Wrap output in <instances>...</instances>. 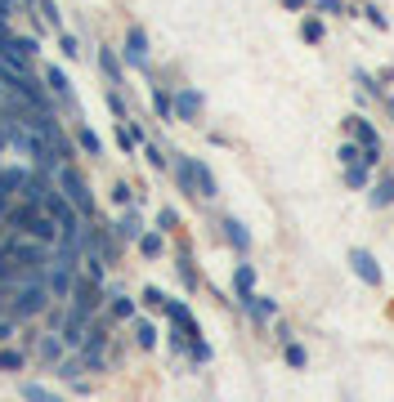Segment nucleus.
Returning a JSON list of instances; mask_svg holds the SVG:
<instances>
[{"label":"nucleus","mask_w":394,"mask_h":402,"mask_svg":"<svg viewBox=\"0 0 394 402\" xmlns=\"http://www.w3.org/2000/svg\"><path fill=\"white\" fill-rule=\"evenodd\" d=\"M50 304H54V295H50V286H45V277H23L18 286H9V318L14 322L41 318Z\"/></svg>","instance_id":"1"},{"label":"nucleus","mask_w":394,"mask_h":402,"mask_svg":"<svg viewBox=\"0 0 394 402\" xmlns=\"http://www.w3.org/2000/svg\"><path fill=\"white\" fill-rule=\"evenodd\" d=\"M54 184H59V193L68 197L72 206L81 210V215H86V219H95V197H90V184L81 179V170L72 166V161H68V166H59V170H54Z\"/></svg>","instance_id":"2"},{"label":"nucleus","mask_w":394,"mask_h":402,"mask_svg":"<svg viewBox=\"0 0 394 402\" xmlns=\"http://www.w3.org/2000/svg\"><path fill=\"white\" fill-rule=\"evenodd\" d=\"M68 304L72 309H81V313H95L103 309V282H90L86 273H77V286H72V295H68Z\"/></svg>","instance_id":"3"},{"label":"nucleus","mask_w":394,"mask_h":402,"mask_svg":"<svg viewBox=\"0 0 394 402\" xmlns=\"http://www.w3.org/2000/svg\"><path fill=\"white\" fill-rule=\"evenodd\" d=\"M36 362H45V367H59L63 362V353H68V344H63V335L59 331H41L36 335Z\"/></svg>","instance_id":"4"},{"label":"nucleus","mask_w":394,"mask_h":402,"mask_svg":"<svg viewBox=\"0 0 394 402\" xmlns=\"http://www.w3.org/2000/svg\"><path fill=\"white\" fill-rule=\"evenodd\" d=\"M121 59L130 67H139V72H148V32L144 27H130L126 32V50H121Z\"/></svg>","instance_id":"5"},{"label":"nucleus","mask_w":394,"mask_h":402,"mask_svg":"<svg viewBox=\"0 0 394 402\" xmlns=\"http://www.w3.org/2000/svg\"><path fill=\"white\" fill-rule=\"evenodd\" d=\"M45 85H50L54 99H63L72 112H81V108H77V90H72V81L63 76V67H45Z\"/></svg>","instance_id":"6"},{"label":"nucleus","mask_w":394,"mask_h":402,"mask_svg":"<svg viewBox=\"0 0 394 402\" xmlns=\"http://www.w3.org/2000/svg\"><path fill=\"white\" fill-rule=\"evenodd\" d=\"M171 99H175V117H180V121H197V117H202V94L189 90V85H180Z\"/></svg>","instance_id":"7"},{"label":"nucleus","mask_w":394,"mask_h":402,"mask_svg":"<svg viewBox=\"0 0 394 402\" xmlns=\"http://www.w3.org/2000/svg\"><path fill=\"white\" fill-rule=\"evenodd\" d=\"M166 318H171L175 322V327H180L184 335H189V340H197V335H202V327H197V318H193V313H189V304H180V300H166Z\"/></svg>","instance_id":"8"},{"label":"nucleus","mask_w":394,"mask_h":402,"mask_svg":"<svg viewBox=\"0 0 394 402\" xmlns=\"http://www.w3.org/2000/svg\"><path fill=\"white\" fill-rule=\"evenodd\" d=\"M350 268H354V273H359L368 286H381V282H386V277H381V268H377V260H372L368 251H350Z\"/></svg>","instance_id":"9"},{"label":"nucleus","mask_w":394,"mask_h":402,"mask_svg":"<svg viewBox=\"0 0 394 402\" xmlns=\"http://www.w3.org/2000/svg\"><path fill=\"white\" fill-rule=\"evenodd\" d=\"M99 72L108 76V85L117 90V85H126V67H121V59L112 50H99Z\"/></svg>","instance_id":"10"},{"label":"nucleus","mask_w":394,"mask_h":402,"mask_svg":"<svg viewBox=\"0 0 394 402\" xmlns=\"http://www.w3.org/2000/svg\"><path fill=\"white\" fill-rule=\"evenodd\" d=\"M139 237H144V219H139V210H126L117 219V242H139Z\"/></svg>","instance_id":"11"},{"label":"nucleus","mask_w":394,"mask_h":402,"mask_svg":"<svg viewBox=\"0 0 394 402\" xmlns=\"http://www.w3.org/2000/svg\"><path fill=\"white\" fill-rule=\"evenodd\" d=\"M242 309H247L256 322H274V318H278V304L265 300V295H247V300H242Z\"/></svg>","instance_id":"12"},{"label":"nucleus","mask_w":394,"mask_h":402,"mask_svg":"<svg viewBox=\"0 0 394 402\" xmlns=\"http://www.w3.org/2000/svg\"><path fill=\"white\" fill-rule=\"evenodd\" d=\"M233 291H238V300L256 295V264H238V268H233Z\"/></svg>","instance_id":"13"},{"label":"nucleus","mask_w":394,"mask_h":402,"mask_svg":"<svg viewBox=\"0 0 394 402\" xmlns=\"http://www.w3.org/2000/svg\"><path fill=\"white\" fill-rule=\"evenodd\" d=\"M345 188H354V193H359V188L368 193V188H372V166H368V161H354V166H345Z\"/></svg>","instance_id":"14"},{"label":"nucleus","mask_w":394,"mask_h":402,"mask_svg":"<svg viewBox=\"0 0 394 402\" xmlns=\"http://www.w3.org/2000/svg\"><path fill=\"white\" fill-rule=\"evenodd\" d=\"M23 402H63V394H54L50 385H41V380H23Z\"/></svg>","instance_id":"15"},{"label":"nucleus","mask_w":394,"mask_h":402,"mask_svg":"<svg viewBox=\"0 0 394 402\" xmlns=\"http://www.w3.org/2000/svg\"><path fill=\"white\" fill-rule=\"evenodd\" d=\"M193 179H197V197L202 201H211L215 193H220V188H215V175L206 170V161H197V157H193Z\"/></svg>","instance_id":"16"},{"label":"nucleus","mask_w":394,"mask_h":402,"mask_svg":"<svg viewBox=\"0 0 394 402\" xmlns=\"http://www.w3.org/2000/svg\"><path fill=\"white\" fill-rule=\"evenodd\" d=\"M175 184H180V193L197 197V179H193V157H175Z\"/></svg>","instance_id":"17"},{"label":"nucleus","mask_w":394,"mask_h":402,"mask_svg":"<svg viewBox=\"0 0 394 402\" xmlns=\"http://www.w3.org/2000/svg\"><path fill=\"white\" fill-rule=\"evenodd\" d=\"M220 228H224V242H229L233 251H251V233H247V228L238 224V219H224Z\"/></svg>","instance_id":"18"},{"label":"nucleus","mask_w":394,"mask_h":402,"mask_svg":"<svg viewBox=\"0 0 394 402\" xmlns=\"http://www.w3.org/2000/svg\"><path fill=\"white\" fill-rule=\"evenodd\" d=\"M108 318L112 322H135L139 313H135V300H130V295H112L108 300Z\"/></svg>","instance_id":"19"},{"label":"nucleus","mask_w":394,"mask_h":402,"mask_svg":"<svg viewBox=\"0 0 394 402\" xmlns=\"http://www.w3.org/2000/svg\"><path fill=\"white\" fill-rule=\"evenodd\" d=\"M157 335H162V331H157L148 318H135V344H139L144 353H153V349H157Z\"/></svg>","instance_id":"20"},{"label":"nucleus","mask_w":394,"mask_h":402,"mask_svg":"<svg viewBox=\"0 0 394 402\" xmlns=\"http://www.w3.org/2000/svg\"><path fill=\"white\" fill-rule=\"evenodd\" d=\"M77 148L86 152V157H103V139L90 126H77Z\"/></svg>","instance_id":"21"},{"label":"nucleus","mask_w":394,"mask_h":402,"mask_svg":"<svg viewBox=\"0 0 394 402\" xmlns=\"http://www.w3.org/2000/svg\"><path fill=\"white\" fill-rule=\"evenodd\" d=\"M372 206H377V210L394 206V179H390V175L381 179V184H372Z\"/></svg>","instance_id":"22"},{"label":"nucleus","mask_w":394,"mask_h":402,"mask_svg":"<svg viewBox=\"0 0 394 402\" xmlns=\"http://www.w3.org/2000/svg\"><path fill=\"white\" fill-rule=\"evenodd\" d=\"M153 108H157V117H162V121H175V99L162 90V85H153Z\"/></svg>","instance_id":"23"},{"label":"nucleus","mask_w":394,"mask_h":402,"mask_svg":"<svg viewBox=\"0 0 394 402\" xmlns=\"http://www.w3.org/2000/svg\"><path fill=\"white\" fill-rule=\"evenodd\" d=\"M166 251V242H162V233H148L144 228V237H139V255H148V260H157V255Z\"/></svg>","instance_id":"24"},{"label":"nucleus","mask_w":394,"mask_h":402,"mask_svg":"<svg viewBox=\"0 0 394 402\" xmlns=\"http://www.w3.org/2000/svg\"><path fill=\"white\" fill-rule=\"evenodd\" d=\"M23 367H27L23 349H0V371H23Z\"/></svg>","instance_id":"25"},{"label":"nucleus","mask_w":394,"mask_h":402,"mask_svg":"<svg viewBox=\"0 0 394 402\" xmlns=\"http://www.w3.org/2000/svg\"><path fill=\"white\" fill-rule=\"evenodd\" d=\"M189 362H193V367H206V362H211V344H206L202 335L189 340Z\"/></svg>","instance_id":"26"},{"label":"nucleus","mask_w":394,"mask_h":402,"mask_svg":"<svg viewBox=\"0 0 394 402\" xmlns=\"http://www.w3.org/2000/svg\"><path fill=\"white\" fill-rule=\"evenodd\" d=\"M283 353H287V362H292V367H296V371H305V367H309V353H305V344H296V340H287V349H283Z\"/></svg>","instance_id":"27"},{"label":"nucleus","mask_w":394,"mask_h":402,"mask_svg":"<svg viewBox=\"0 0 394 402\" xmlns=\"http://www.w3.org/2000/svg\"><path fill=\"white\" fill-rule=\"evenodd\" d=\"M175 268H180V282L189 286V291H197V268H193V260H189V251L180 255V264H175Z\"/></svg>","instance_id":"28"},{"label":"nucleus","mask_w":394,"mask_h":402,"mask_svg":"<svg viewBox=\"0 0 394 402\" xmlns=\"http://www.w3.org/2000/svg\"><path fill=\"white\" fill-rule=\"evenodd\" d=\"M175 228H180V215H175L171 206L157 210V233H175Z\"/></svg>","instance_id":"29"},{"label":"nucleus","mask_w":394,"mask_h":402,"mask_svg":"<svg viewBox=\"0 0 394 402\" xmlns=\"http://www.w3.org/2000/svg\"><path fill=\"white\" fill-rule=\"evenodd\" d=\"M300 36H305L309 45H318L323 41V23H318V18H305V23H300Z\"/></svg>","instance_id":"30"},{"label":"nucleus","mask_w":394,"mask_h":402,"mask_svg":"<svg viewBox=\"0 0 394 402\" xmlns=\"http://www.w3.org/2000/svg\"><path fill=\"white\" fill-rule=\"evenodd\" d=\"M59 50H63V59H77V54H81L77 36H72V32H63V27H59Z\"/></svg>","instance_id":"31"},{"label":"nucleus","mask_w":394,"mask_h":402,"mask_svg":"<svg viewBox=\"0 0 394 402\" xmlns=\"http://www.w3.org/2000/svg\"><path fill=\"white\" fill-rule=\"evenodd\" d=\"M36 9H41V18L50 27H63V18H59V5H54V0H36Z\"/></svg>","instance_id":"32"},{"label":"nucleus","mask_w":394,"mask_h":402,"mask_svg":"<svg viewBox=\"0 0 394 402\" xmlns=\"http://www.w3.org/2000/svg\"><path fill=\"white\" fill-rule=\"evenodd\" d=\"M336 157H341V166H354V161H363V148H359V143H341Z\"/></svg>","instance_id":"33"},{"label":"nucleus","mask_w":394,"mask_h":402,"mask_svg":"<svg viewBox=\"0 0 394 402\" xmlns=\"http://www.w3.org/2000/svg\"><path fill=\"white\" fill-rule=\"evenodd\" d=\"M108 108H112V117H117V121H130V112H126V103H121L117 90H108Z\"/></svg>","instance_id":"34"},{"label":"nucleus","mask_w":394,"mask_h":402,"mask_svg":"<svg viewBox=\"0 0 394 402\" xmlns=\"http://www.w3.org/2000/svg\"><path fill=\"white\" fill-rule=\"evenodd\" d=\"M144 157H148V166H153V170H166V157H162L157 143H144Z\"/></svg>","instance_id":"35"},{"label":"nucleus","mask_w":394,"mask_h":402,"mask_svg":"<svg viewBox=\"0 0 394 402\" xmlns=\"http://www.w3.org/2000/svg\"><path fill=\"white\" fill-rule=\"evenodd\" d=\"M144 304L148 309H166V295L157 291V286H144Z\"/></svg>","instance_id":"36"},{"label":"nucleus","mask_w":394,"mask_h":402,"mask_svg":"<svg viewBox=\"0 0 394 402\" xmlns=\"http://www.w3.org/2000/svg\"><path fill=\"white\" fill-rule=\"evenodd\" d=\"M130 197H135V188H130V184H117V188H112V201H117V206H130Z\"/></svg>","instance_id":"37"},{"label":"nucleus","mask_w":394,"mask_h":402,"mask_svg":"<svg viewBox=\"0 0 394 402\" xmlns=\"http://www.w3.org/2000/svg\"><path fill=\"white\" fill-rule=\"evenodd\" d=\"M363 14H368V23H372V27H381V32H386V14H381L377 5H363Z\"/></svg>","instance_id":"38"},{"label":"nucleus","mask_w":394,"mask_h":402,"mask_svg":"<svg viewBox=\"0 0 394 402\" xmlns=\"http://www.w3.org/2000/svg\"><path fill=\"white\" fill-rule=\"evenodd\" d=\"M318 9H323V14H350L345 0H318Z\"/></svg>","instance_id":"39"},{"label":"nucleus","mask_w":394,"mask_h":402,"mask_svg":"<svg viewBox=\"0 0 394 402\" xmlns=\"http://www.w3.org/2000/svg\"><path fill=\"white\" fill-rule=\"evenodd\" d=\"M14 331H18V322H14V318H0V344L14 340Z\"/></svg>","instance_id":"40"},{"label":"nucleus","mask_w":394,"mask_h":402,"mask_svg":"<svg viewBox=\"0 0 394 402\" xmlns=\"http://www.w3.org/2000/svg\"><path fill=\"white\" fill-rule=\"evenodd\" d=\"M283 5H287V9H300V5H305V0H283Z\"/></svg>","instance_id":"41"}]
</instances>
